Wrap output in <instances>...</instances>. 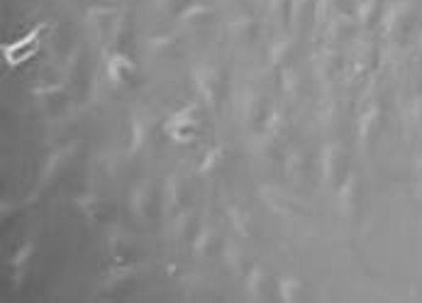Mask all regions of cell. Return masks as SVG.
I'll list each match as a JSON object with an SVG mask.
<instances>
[{"label": "cell", "instance_id": "1", "mask_svg": "<svg viewBox=\"0 0 422 303\" xmlns=\"http://www.w3.org/2000/svg\"><path fill=\"white\" fill-rule=\"evenodd\" d=\"M403 10H405L403 3H391L384 10V15H381V27H384V35H393V30H396L398 22H401Z\"/></svg>", "mask_w": 422, "mask_h": 303}, {"label": "cell", "instance_id": "2", "mask_svg": "<svg viewBox=\"0 0 422 303\" xmlns=\"http://www.w3.org/2000/svg\"><path fill=\"white\" fill-rule=\"evenodd\" d=\"M379 108L376 105H369L367 110L362 113V120H359V142H367L371 130L376 127V122H379Z\"/></svg>", "mask_w": 422, "mask_h": 303}, {"label": "cell", "instance_id": "3", "mask_svg": "<svg viewBox=\"0 0 422 303\" xmlns=\"http://www.w3.org/2000/svg\"><path fill=\"white\" fill-rule=\"evenodd\" d=\"M335 161H337V149L335 147H328L323 152V164H325V176L330 179H335Z\"/></svg>", "mask_w": 422, "mask_h": 303}, {"label": "cell", "instance_id": "4", "mask_svg": "<svg viewBox=\"0 0 422 303\" xmlns=\"http://www.w3.org/2000/svg\"><path fill=\"white\" fill-rule=\"evenodd\" d=\"M352 201H354V179H349L340 191V206L345 208V213L352 208Z\"/></svg>", "mask_w": 422, "mask_h": 303}, {"label": "cell", "instance_id": "5", "mask_svg": "<svg viewBox=\"0 0 422 303\" xmlns=\"http://www.w3.org/2000/svg\"><path fill=\"white\" fill-rule=\"evenodd\" d=\"M374 13H376V0H364V3H359L357 15H359V22H362V25H367Z\"/></svg>", "mask_w": 422, "mask_h": 303}, {"label": "cell", "instance_id": "6", "mask_svg": "<svg viewBox=\"0 0 422 303\" xmlns=\"http://www.w3.org/2000/svg\"><path fill=\"white\" fill-rule=\"evenodd\" d=\"M296 282L293 279H286V282H281V296H283L286 301H291L293 299V289H296Z\"/></svg>", "mask_w": 422, "mask_h": 303}, {"label": "cell", "instance_id": "7", "mask_svg": "<svg viewBox=\"0 0 422 303\" xmlns=\"http://www.w3.org/2000/svg\"><path fill=\"white\" fill-rule=\"evenodd\" d=\"M420 49H422V37H420Z\"/></svg>", "mask_w": 422, "mask_h": 303}]
</instances>
